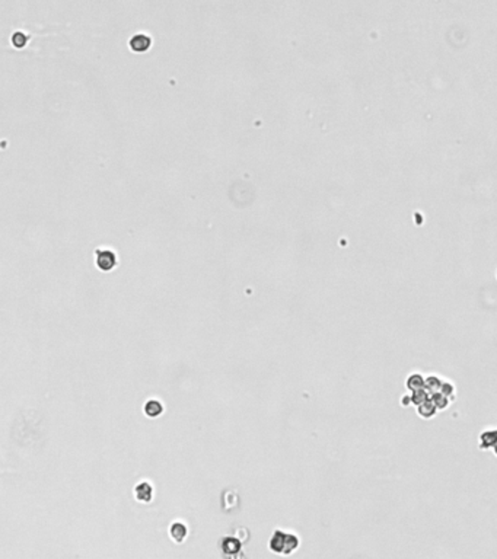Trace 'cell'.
<instances>
[{
    "mask_svg": "<svg viewBox=\"0 0 497 559\" xmlns=\"http://www.w3.org/2000/svg\"><path fill=\"white\" fill-rule=\"evenodd\" d=\"M221 507L225 511H235V510H238V507H239V495H238V492L232 491V490L225 492L223 497H222Z\"/></svg>",
    "mask_w": 497,
    "mask_h": 559,
    "instance_id": "8",
    "label": "cell"
},
{
    "mask_svg": "<svg viewBox=\"0 0 497 559\" xmlns=\"http://www.w3.org/2000/svg\"><path fill=\"white\" fill-rule=\"evenodd\" d=\"M442 384H443V380L439 377V376H436V374H430V376L426 377V386H424V387L428 389L429 392H430V395H432V393H435V392H441Z\"/></svg>",
    "mask_w": 497,
    "mask_h": 559,
    "instance_id": "12",
    "label": "cell"
},
{
    "mask_svg": "<svg viewBox=\"0 0 497 559\" xmlns=\"http://www.w3.org/2000/svg\"><path fill=\"white\" fill-rule=\"evenodd\" d=\"M188 534V529L182 521H174L169 527V536L175 543H182Z\"/></svg>",
    "mask_w": 497,
    "mask_h": 559,
    "instance_id": "7",
    "label": "cell"
},
{
    "mask_svg": "<svg viewBox=\"0 0 497 559\" xmlns=\"http://www.w3.org/2000/svg\"><path fill=\"white\" fill-rule=\"evenodd\" d=\"M493 451H494V454H496V456H497V444H496V446H494V447H493Z\"/></svg>",
    "mask_w": 497,
    "mask_h": 559,
    "instance_id": "17",
    "label": "cell"
},
{
    "mask_svg": "<svg viewBox=\"0 0 497 559\" xmlns=\"http://www.w3.org/2000/svg\"><path fill=\"white\" fill-rule=\"evenodd\" d=\"M430 397L433 399V402L438 407V409H445L449 405V397L446 395H443L442 392H435V393L430 395Z\"/></svg>",
    "mask_w": 497,
    "mask_h": 559,
    "instance_id": "14",
    "label": "cell"
},
{
    "mask_svg": "<svg viewBox=\"0 0 497 559\" xmlns=\"http://www.w3.org/2000/svg\"><path fill=\"white\" fill-rule=\"evenodd\" d=\"M497 444V428H490L484 430L480 434V450H493V447Z\"/></svg>",
    "mask_w": 497,
    "mask_h": 559,
    "instance_id": "5",
    "label": "cell"
},
{
    "mask_svg": "<svg viewBox=\"0 0 497 559\" xmlns=\"http://www.w3.org/2000/svg\"><path fill=\"white\" fill-rule=\"evenodd\" d=\"M417 412H418V415H420L421 418H424V420H430V418H433V417L438 414V407L435 405L433 399L429 397V399H426L424 402H421V404L417 407Z\"/></svg>",
    "mask_w": 497,
    "mask_h": 559,
    "instance_id": "9",
    "label": "cell"
},
{
    "mask_svg": "<svg viewBox=\"0 0 497 559\" xmlns=\"http://www.w3.org/2000/svg\"><path fill=\"white\" fill-rule=\"evenodd\" d=\"M134 495H136L137 501L151 503L153 498V487L148 481H143V482H140L134 487Z\"/></svg>",
    "mask_w": 497,
    "mask_h": 559,
    "instance_id": "6",
    "label": "cell"
},
{
    "mask_svg": "<svg viewBox=\"0 0 497 559\" xmlns=\"http://www.w3.org/2000/svg\"><path fill=\"white\" fill-rule=\"evenodd\" d=\"M11 42L14 44L15 48H24L28 42L27 34H24V32H15L14 35H12V38H11Z\"/></svg>",
    "mask_w": 497,
    "mask_h": 559,
    "instance_id": "15",
    "label": "cell"
},
{
    "mask_svg": "<svg viewBox=\"0 0 497 559\" xmlns=\"http://www.w3.org/2000/svg\"><path fill=\"white\" fill-rule=\"evenodd\" d=\"M441 392H442L443 395H446L448 397H449V396H454V393H455V387H454V384H452V383L443 382Z\"/></svg>",
    "mask_w": 497,
    "mask_h": 559,
    "instance_id": "16",
    "label": "cell"
},
{
    "mask_svg": "<svg viewBox=\"0 0 497 559\" xmlns=\"http://www.w3.org/2000/svg\"><path fill=\"white\" fill-rule=\"evenodd\" d=\"M244 542L238 537H232V536H226L221 540V550L225 555H229V556H236L241 549H242Z\"/></svg>",
    "mask_w": 497,
    "mask_h": 559,
    "instance_id": "4",
    "label": "cell"
},
{
    "mask_svg": "<svg viewBox=\"0 0 497 559\" xmlns=\"http://www.w3.org/2000/svg\"><path fill=\"white\" fill-rule=\"evenodd\" d=\"M162 412H164V405L161 404V401L151 399V401L146 402V405H145V414L149 418H158V417L162 415Z\"/></svg>",
    "mask_w": 497,
    "mask_h": 559,
    "instance_id": "10",
    "label": "cell"
},
{
    "mask_svg": "<svg viewBox=\"0 0 497 559\" xmlns=\"http://www.w3.org/2000/svg\"><path fill=\"white\" fill-rule=\"evenodd\" d=\"M496 277H497V271H496Z\"/></svg>",
    "mask_w": 497,
    "mask_h": 559,
    "instance_id": "18",
    "label": "cell"
},
{
    "mask_svg": "<svg viewBox=\"0 0 497 559\" xmlns=\"http://www.w3.org/2000/svg\"><path fill=\"white\" fill-rule=\"evenodd\" d=\"M95 262H97V267L101 271H107L108 273V271H112L117 267L118 259H117V255L112 251H108V249H97V252H95Z\"/></svg>",
    "mask_w": 497,
    "mask_h": 559,
    "instance_id": "2",
    "label": "cell"
},
{
    "mask_svg": "<svg viewBox=\"0 0 497 559\" xmlns=\"http://www.w3.org/2000/svg\"><path fill=\"white\" fill-rule=\"evenodd\" d=\"M410 397H411V405L418 407L421 402H424L426 399L430 397V392H429L426 387H423V389H417V390H413V395L410 396Z\"/></svg>",
    "mask_w": 497,
    "mask_h": 559,
    "instance_id": "13",
    "label": "cell"
},
{
    "mask_svg": "<svg viewBox=\"0 0 497 559\" xmlns=\"http://www.w3.org/2000/svg\"><path fill=\"white\" fill-rule=\"evenodd\" d=\"M407 389L410 390H417V389H423L426 386V377L420 373H411L408 377H407V382H405Z\"/></svg>",
    "mask_w": 497,
    "mask_h": 559,
    "instance_id": "11",
    "label": "cell"
},
{
    "mask_svg": "<svg viewBox=\"0 0 497 559\" xmlns=\"http://www.w3.org/2000/svg\"><path fill=\"white\" fill-rule=\"evenodd\" d=\"M301 545L299 537L295 533H286L276 530L268 540V549L274 553L290 555Z\"/></svg>",
    "mask_w": 497,
    "mask_h": 559,
    "instance_id": "1",
    "label": "cell"
},
{
    "mask_svg": "<svg viewBox=\"0 0 497 559\" xmlns=\"http://www.w3.org/2000/svg\"><path fill=\"white\" fill-rule=\"evenodd\" d=\"M152 38L148 34H136L130 38L128 47L134 53H146L152 47Z\"/></svg>",
    "mask_w": 497,
    "mask_h": 559,
    "instance_id": "3",
    "label": "cell"
}]
</instances>
